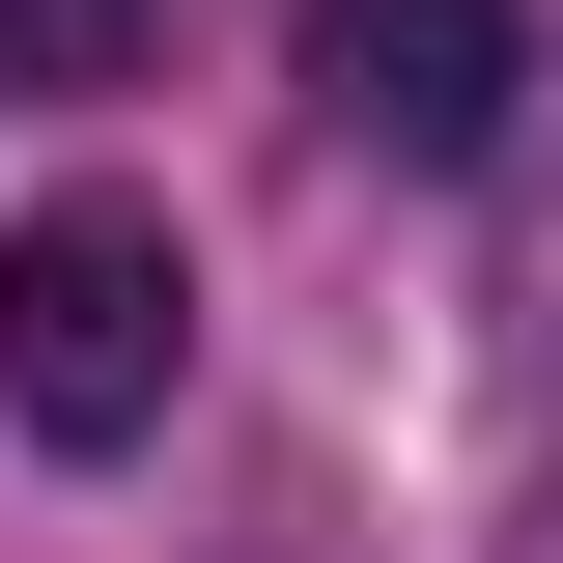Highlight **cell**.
Returning a JSON list of instances; mask_svg holds the SVG:
<instances>
[{
	"label": "cell",
	"instance_id": "obj_1",
	"mask_svg": "<svg viewBox=\"0 0 563 563\" xmlns=\"http://www.w3.org/2000/svg\"><path fill=\"white\" fill-rule=\"evenodd\" d=\"M198 395V254H169V198H29L0 225V422L29 451H141V422Z\"/></svg>",
	"mask_w": 563,
	"mask_h": 563
},
{
	"label": "cell",
	"instance_id": "obj_2",
	"mask_svg": "<svg viewBox=\"0 0 563 563\" xmlns=\"http://www.w3.org/2000/svg\"><path fill=\"white\" fill-rule=\"evenodd\" d=\"M507 0H310V113L366 141V169H479L507 141Z\"/></svg>",
	"mask_w": 563,
	"mask_h": 563
},
{
	"label": "cell",
	"instance_id": "obj_3",
	"mask_svg": "<svg viewBox=\"0 0 563 563\" xmlns=\"http://www.w3.org/2000/svg\"><path fill=\"white\" fill-rule=\"evenodd\" d=\"M113 29L141 0H0V113H29V85H113Z\"/></svg>",
	"mask_w": 563,
	"mask_h": 563
}]
</instances>
